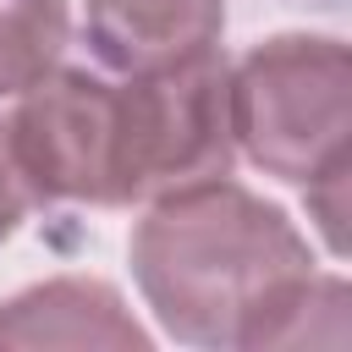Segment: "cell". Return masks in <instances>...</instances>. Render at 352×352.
I'll use <instances>...</instances> for the list:
<instances>
[{"mask_svg":"<svg viewBox=\"0 0 352 352\" xmlns=\"http://www.w3.org/2000/svg\"><path fill=\"white\" fill-rule=\"evenodd\" d=\"M126 258L160 330L182 346L286 352L346 346L352 336L346 280L319 275L314 248L286 209L231 176L148 198Z\"/></svg>","mask_w":352,"mask_h":352,"instance_id":"cell-1","label":"cell"},{"mask_svg":"<svg viewBox=\"0 0 352 352\" xmlns=\"http://www.w3.org/2000/svg\"><path fill=\"white\" fill-rule=\"evenodd\" d=\"M38 204L126 209L170 187L231 176V60L220 50L160 72L55 66L6 116Z\"/></svg>","mask_w":352,"mask_h":352,"instance_id":"cell-2","label":"cell"},{"mask_svg":"<svg viewBox=\"0 0 352 352\" xmlns=\"http://www.w3.org/2000/svg\"><path fill=\"white\" fill-rule=\"evenodd\" d=\"M236 154L275 182L308 187L352 170V72L330 33H275L231 66Z\"/></svg>","mask_w":352,"mask_h":352,"instance_id":"cell-3","label":"cell"},{"mask_svg":"<svg viewBox=\"0 0 352 352\" xmlns=\"http://www.w3.org/2000/svg\"><path fill=\"white\" fill-rule=\"evenodd\" d=\"M94 60L116 77L182 66L220 50L226 0H77Z\"/></svg>","mask_w":352,"mask_h":352,"instance_id":"cell-4","label":"cell"},{"mask_svg":"<svg viewBox=\"0 0 352 352\" xmlns=\"http://www.w3.org/2000/svg\"><path fill=\"white\" fill-rule=\"evenodd\" d=\"M0 346H116L143 352L148 330L126 314L121 292L94 275H55L0 302Z\"/></svg>","mask_w":352,"mask_h":352,"instance_id":"cell-5","label":"cell"},{"mask_svg":"<svg viewBox=\"0 0 352 352\" xmlns=\"http://www.w3.org/2000/svg\"><path fill=\"white\" fill-rule=\"evenodd\" d=\"M72 11L66 0H0V99L28 94L66 55Z\"/></svg>","mask_w":352,"mask_h":352,"instance_id":"cell-6","label":"cell"},{"mask_svg":"<svg viewBox=\"0 0 352 352\" xmlns=\"http://www.w3.org/2000/svg\"><path fill=\"white\" fill-rule=\"evenodd\" d=\"M38 209V192L28 187L22 165H16V148H11V132L0 121V242L22 231V220Z\"/></svg>","mask_w":352,"mask_h":352,"instance_id":"cell-7","label":"cell"}]
</instances>
